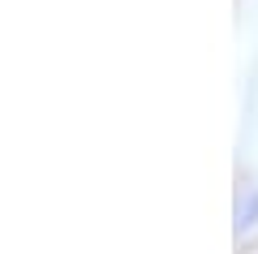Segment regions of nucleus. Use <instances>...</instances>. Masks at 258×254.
I'll use <instances>...</instances> for the list:
<instances>
[{"label":"nucleus","mask_w":258,"mask_h":254,"mask_svg":"<svg viewBox=\"0 0 258 254\" xmlns=\"http://www.w3.org/2000/svg\"><path fill=\"white\" fill-rule=\"evenodd\" d=\"M254 224H258V190L241 202V211H237V233H245V228H254Z\"/></svg>","instance_id":"obj_1"}]
</instances>
